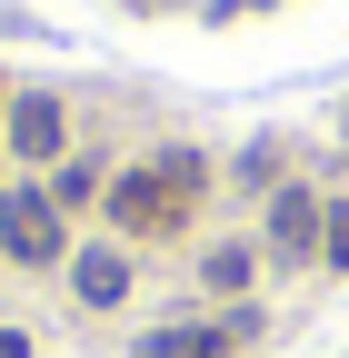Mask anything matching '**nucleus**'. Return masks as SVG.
Wrapping results in <instances>:
<instances>
[{"mask_svg": "<svg viewBox=\"0 0 349 358\" xmlns=\"http://www.w3.org/2000/svg\"><path fill=\"white\" fill-rule=\"evenodd\" d=\"M320 259H329V268H349V199L329 209V229H320Z\"/></svg>", "mask_w": 349, "mask_h": 358, "instance_id": "obj_9", "label": "nucleus"}, {"mask_svg": "<svg viewBox=\"0 0 349 358\" xmlns=\"http://www.w3.org/2000/svg\"><path fill=\"white\" fill-rule=\"evenodd\" d=\"M200 199V159H150V169H130V179H110V209H120V229H170Z\"/></svg>", "mask_w": 349, "mask_h": 358, "instance_id": "obj_1", "label": "nucleus"}, {"mask_svg": "<svg viewBox=\"0 0 349 358\" xmlns=\"http://www.w3.org/2000/svg\"><path fill=\"white\" fill-rule=\"evenodd\" d=\"M0 358H30V338H20V329H0Z\"/></svg>", "mask_w": 349, "mask_h": 358, "instance_id": "obj_10", "label": "nucleus"}, {"mask_svg": "<svg viewBox=\"0 0 349 358\" xmlns=\"http://www.w3.org/2000/svg\"><path fill=\"white\" fill-rule=\"evenodd\" d=\"M70 289H80V308H120V299H130V259H120L110 239L80 249V259H70Z\"/></svg>", "mask_w": 349, "mask_h": 358, "instance_id": "obj_3", "label": "nucleus"}, {"mask_svg": "<svg viewBox=\"0 0 349 358\" xmlns=\"http://www.w3.org/2000/svg\"><path fill=\"white\" fill-rule=\"evenodd\" d=\"M320 229H329L320 199H310V189H280V209H270V249H280V259H310V249H320Z\"/></svg>", "mask_w": 349, "mask_h": 358, "instance_id": "obj_4", "label": "nucleus"}, {"mask_svg": "<svg viewBox=\"0 0 349 358\" xmlns=\"http://www.w3.org/2000/svg\"><path fill=\"white\" fill-rule=\"evenodd\" d=\"M0 259H20V268L60 259V199L50 189H0Z\"/></svg>", "mask_w": 349, "mask_h": 358, "instance_id": "obj_2", "label": "nucleus"}, {"mask_svg": "<svg viewBox=\"0 0 349 358\" xmlns=\"http://www.w3.org/2000/svg\"><path fill=\"white\" fill-rule=\"evenodd\" d=\"M140 358H230V338L220 329H160V338H140Z\"/></svg>", "mask_w": 349, "mask_h": 358, "instance_id": "obj_6", "label": "nucleus"}, {"mask_svg": "<svg viewBox=\"0 0 349 358\" xmlns=\"http://www.w3.org/2000/svg\"><path fill=\"white\" fill-rule=\"evenodd\" d=\"M50 199H60V209H80V199H100V169H60V179H50Z\"/></svg>", "mask_w": 349, "mask_h": 358, "instance_id": "obj_8", "label": "nucleus"}, {"mask_svg": "<svg viewBox=\"0 0 349 358\" xmlns=\"http://www.w3.org/2000/svg\"><path fill=\"white\" fill-rule=\"evenodd\" d=\"M60 140H70L60 100H11V150H20V159H50Z\"/></svg>", "mask_w": 349, "mask_h": 358, "instance_id": "obj_5", "label": "nucleus"}, {"mask_svg": "<svg viewBox=\"0 0 349 358\" xmlns=\"http://www.w3.org/2000/svg\"><path fill=\"white\" fill-rule=\"evenodd\" d=\"M249 268H259L249 249H210V268H200V279L220 289V299H240V289H249Z\"/></svg>", "mask_w": 349, "mask_h": 358, "instance_id": "obj_7", "label": "nucleus"}]
</instances>
